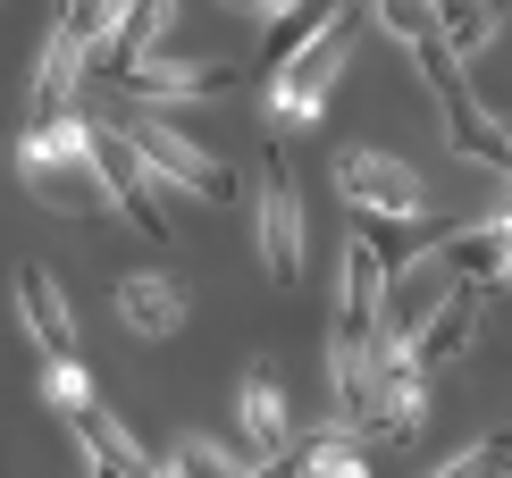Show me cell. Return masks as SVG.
I'll return each mask as SVG.
<instances>
[{"mask_svg": "<svg viewBox=\"0 0 512 478\" xmlns=\"http://www.w3.org/2000/svg\"><path fill=\"white\" fill-rule=\"evenodd\" d=\"M17 177L34 185L42 210H68V219H93L110 210V185L93 168V118H51L17 135Z\"/></svg>", "mask_w": 512, "mask_h": 478, "instance_id": "cell-1", "label": "cell"}, {"mask_svg": "<svg viewBox=\"0 0 512 478\" xmlns=\"http://www.w3.org/2000/svg\"><path fill=\"white\" fill-rule=\"evenodd\" d=\"M118 135L143 151V168H152L160 185L194 193V202H227V193H236V168H227L202 135H185V126H168V118H143V110H135V118L118 126Z\"/></svg>", "mask_w": 512, "mask_h": 478, "instance_id": "cell-2", "label": "cell"}, {"mask_svg": "<svg viewBox=\"0 0 512 478\" xmlns=\"http://www.w3.org/2000/svg\"><path fill=\"white\" fill-rule=\"evenodd\" d=\"M345 59H353V17H345V26H328L311 51H294L286 68L269 76V118H277V126H311L319 110H328V93H336V76H345Z\"/></svg>", "mask_w": 512, "mask_h": 478, "instance_id": "cell-3", "label": "cell"}, {"mask_svg": "<svg viewBox=\"0 0 512 478\" xmlns=\"http://www.w3.org/2000/svg\"><path fill=\"white\" fill-rule=\"evenodd\" d=\"M336 193H345L361 219H429L420 168L387 160V151H336Z\"/></svg>", "mask_w": 512, "mask_h": 478, "instance_id": "cell-4", "label": "cell"}, {"mask_svg": "<svg viewBox=\"0 0 512 478\" xmlns=\"http://www.w3.org/2000/svg\"><path fill=\"white\" fill-rule=\"evenodd\" d=\"M93 168H101V185H110V210H126L143 235H177V219H168V193L160 177L143 168V151L118 135V126H93Z\"/></svg>", "mask_w": 512, "mask_h": 478, "instance_id": "cell-5", "label": "cell"}, {"mask_svg": "<svg viewBox=\"0 0 512 478\" xmlns=\"http://www.w3.org/2000/svg\"><path fill=\"white\" fill-rule=\"evenodd\" d=\"M429 420V378L403 361V344H378V378H370V411H361L353 437H378V445H403L412 428Z\"/></svg>", "mask_w": 512, "mask_h": 478, "instance_id": "cell-6", "label": "cell"}, {"mask_svg": "<svg viewBox=\"0 0 512 478\" xmlns=\"http://www.w3.org/2000/svg\"><path fill=\"white\" fill-rule=\"evenodd\" d=\"M252 219H261V269H269V286H286V294H294V286H303V193H294L286 160H269Z\"/></svg>", "mask_w": 512, "mask_h": 478, "instance_id": "cell-7", "label": "cell"}, {"mask_svg": "<svg viewBox=\"0 0 512 478\" xmlns=\"http://www.w3.org/2000/svg\"><path fill=\"white\" fill-rule=\"evenodd\" d=\"M445 277H462V286H479V294H496L504 277H512V219H479V227H454L445 244L429 252Z\"/></svg>", "mask_w": 512, "mask_h": 478, "instance_id": "cell-8", "label": "cell"}, {"mask_svg": "<svg viewBox=\"0 0 512 478\" xmlns=\"http://www.w3.org/2000/svg\"><path fill=\"white\" fill-rule=\"evenodd\" d=\"M17 319L42 344V361H76V311H68V294H59V277L42 260H17Z\"/></svg>", "mask_w": 512, "mask_h": 478, "instance_id": "cell-9", "label": "cell"}, {"mask_svg": "<svg viewBox=\"0 0 512 478\" xmlns=\"http://www.w3.org/2000/svg\"><path fill=\"white\" fill-rule=\"evenodd\" d=\"M479 302H487V294L454 277V286H445V302L429 311V328L403 344V361H412V369H445V361H462V353H471V336H479Z\"/></svg>", "mask_w": 512, "mask_h": 478, "instance_id": "cell-10", "label": "cell"}, {"mask_svg": "<svg viewBox=\"0 0 512 478\" xmlns=\"http://www.w3.org/2000/svg\"><path fill=\"white\" fill-rule=\"evenodd\" d=\"M168 17H177V0H126V9H118V34L101 42V51L84 59V68H93V76H110V84H126V76L143 68V59L160 51Z\"/></svg>", "mask_w": 512, "mask_h": 478, "instance_id": "cell-11", "label": "cell"}, {"mask_svg": "<svg viewBox=\"0 0 512 478\" xmlns=\"http://www.w3.org/2000/svg\"><path fill=\"white\" fill-rule=\"evenodd\" d=\"M445 286H454V277H445L437 260L395 269V277H387V302H378V344H412L420 328H429V311L445 302Z\"/></svg>", "mask_w": 512, "mask_h": 478, "instance_id": "cell-12", "label": "cell"}, {"mask_svg": "<svg viewBox=\"0 0 512 478\" xmlns=\"http://www.w3.org/2000/svg\"><path fill=\"white\" fill-rule=\"evenodd\" d=\"M227 84H236V68H210V59H143L118 93L126 101H219Z\"/></svg>", "mask_w": 512, "mask_h": 478, "instance_id": "cell-13", "label": "cell"}, {"mask_svg": "<svg viewBox=\"0 0 512 478\" xmlns=\"http://www.w3.org/2000/svg\"><path fill=\"white\" fill-rule=\"evenodd\" d=\"M437 110H445V143L462 151V160H479V168H512V143H504V118H487L479 101H471V84H437Z\"/></svg>", "mask_w": 512, "mask_h": 478, "instance_id": "cell-14", "label": "cell"}, {"mask_svg": "<svg viewBox=\"0 0 512 478\" xmlns=\"http://www.w3.org/2000/svg\"><path fill=\"white\" fill-rule=\"evenodd\" d=\"M378 302H387V269L361 244H345V286H336V336L328 344H378Z\"/></svg>", "mask_w": 512, "mask_h": 478, "instance_id": "cell-15", "label": "cell"}, {"mask_svg": "<svg viewBox=\"0 0 512 478\" xmlns=\"http://www.w3.org/2000/svg\"><path fill=\"white\" fill-rule=\"evenodd\" d=\"M118 319H126V328H135V336H177L185 328V319H194V302H185V286H177V277H152V269H135V277H118Z\"/></svg>", "mask_w": 512, "mask_h": 478, "instance_id": "cell-16", "label": "cell"}, {"mask_svg": "<svg viewBox=\"0 0 512 478\" xmlns=\"http://www.w3.org/2000/svg\"><path fill=\"white\" fill-rule=\"evenodd\" d=\"M76 84H84V42L68 26H51V42H42V68H34V101L26 118L51 126V118H76Z\"/></svg>", "mask_w": 512, "mask_h": 478, "instance_id": "cell-17", "label": "cell"}, {"mask_svg": "<svg viewBox=\"0 0 512 478\" xmlns=\"http://www.w3.org/2000/svg\"><path fill=\"white\" fill-rule=\"evenodd\" d=\"M236 428H244V445L261 453V462L294 445V437H286V395H277V378H269L261 361H252V369H244V386H236Z\"/></svg>", "mask_w": 512, "mask_h": 478, "instance_id": "cell-18", "label": "cell"}, {"mask_svg": "<svg viewBox=\"0 0 512 478\" xmlns=\"http://www.w3.org/2000/svg\"><path fill=\"white\" fill-rule=\"evenodd\" d=\"M328 26H345V0H294V9H277V26L261 34V68L277 76L294 51H311Z\"/></svg>", "mask_w": 512, "mask_h": 478, "instance_id": "cell-19", "label": "cell"}, {"mask_svg": "<svg viewBox=\"0 0 512 478\" xmlns=\"http://www.w3.org/2000/svg\"><path fill=\"white\" fill-rule=\"evenodd\" d=\"M353 227H361V252H370L387 277L412 269V260H429V227H420V219H361V210H353Z\"/></svg>", "mask_w": 512, "mask_h": 478, "instance_id": "cell-20", "label": "cell"}, {"mask_svg": "<svg viewBox=\"0 0 512 478\" xmlns=\"http://www.w3.org/2000/svg\"><path fill=\"white\" fill-rule=\"evenodd\" d=\"M429 9H437V42L454 59H471V51L496 42V0H429Z\"/></svg>", "mask_w": 512, "mask_h": 478, "instance_id": "cell-21", "label": "cell"}, {"mask_svg": "<svg viewBox=\"0 0 512 478\" xmlns=\"http://www.w3.org/2000/svg\"><path fill=\"white\" fill-rule=\"evenodd\" d=\"M118 9H126V0H68V17H59V26H68V34L84 42V59H93L101 42L118 34Z\"/></svg>", "mask_w": 512, "mask_h": 478, "instance_id": "cell-22", "label": "cell"}, {"mask_svg": "<svg viewBox=\"0 0 512 478\" xmlns=\"http://www.w3.org/2000/svg\"><path fill=\"white\" fill-rule=\"evenodd\" d=\"M311 478H370V470H361V445L345 437V428L311 437Z\"/></svg>", "mask_w": 512, "mask_h": 478, "instance_id": "cell-23", "label": "cell"}, {"mask_svg": "<svg viewBox=\"0 0 512 478\" xmlns=\"http://www.w3.org/2000/svg\"><path fill=\"white\" fill-rule=\"evenodd\" d=\"M378 26H387L395 42H429L437 34V9H429V0H378Z\"/></svg>", "mask_w": 512, "mask_h": 478, "instance_id": "cell-24", "label": "cell"}, {"mask_svg": "<svg viewBox=\"0 0 512 478\" xmlns=\"http://www.w3.org/2000/svg\"><path fill=\"white\" fill-rule=\"evenodd\" d=\"M177 478H244V470H236V453H219L210 437H185L177 445Z\"/></svg>", "mask_w": 512, "mask_h": 478, "instance_id": "cell-25", "label": "cell"}, {"mask_svg": "<svg viewBox=\"0 0 512 478\" xmlns=\"http://www.w3.org/2000/svg\"><path fill=\"white\" fill-rule=\"evenodd\" d=\"M42 395H51L59 411H84L93 403V378H84L76 361H42Z\"/></svg>", "mask_w": 512, "mask_h": 478, "instance_id": "cell-26", "label": "cell"}, {"mask_svg": "<svg viewBox=\"0 0 512 478\" xmlns=\"http://www.w3.org/2000/svg\"><path fill=\"white\" fill-rule=\"evenodd\" d=\"M244 478H311V437L303 445H286V453H269L261 470H244Z\"/></svg>", "mask_w": 512, "mask_h": 478, "instance_id": "cell-27", "label": "cell"}, {"mask_svg": "<svg viewBox=\"0 0 512 478\" xmlns=\"http://www.w3.org/2000/svg\"><path fill=\"white\" fill-rule=\"evenodd\" d=\"M437 478H496V462H487V453H462V462H445Z\"/></svg>", "mask_w": 512, "mask_h": 478, "instance_id": "cell-28", "label": "cell"}, {"mask_svg": "<svg viewBox=\"0 0 512 478\" xmlns=\"http://www.w3.org/2000/svg\"><path fill=\"white\" fill-rule=\"evenodd\" d=\"M479 453H487V462H496V478H512V437H487Z\"/></svg>", "mask_w": 512, "mask_h": 478, "instance_id": "cell-29", "label": "cell"}, {"mask_svg": "<svg viewBox=\"0 0 512 478\" xmlns=\"http://www.w3.org/2000/svg\"><path fill=\"white\" fill-rule=\"evenodd\" d=\"M504 143H512V126H504ZM504 177H512V168H504Z\"/></svg>", "mask_w": 512, "mask_h": 478, "instance_id": "cell-30", "label": "cell"}]
</instances>
